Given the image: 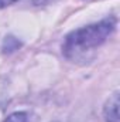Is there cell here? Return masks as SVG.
I'll return each instance as SVG.
<instances>
[{
  "label": "cell",
  "mask_w": 120,
  "mask_h": 122,
  "mask_svg": "<svg viewBox=\"0 0 120 122\" xmlns=\"http://www.w3.org/2000/svg\"><path fill=\"white\" fill-rule=\"evenodd\" d=\"M4 122H31V119L28 112L18 111V112H13L11 115H9Z\"/></svg>",
  "instance_id": "obj_4"
},
{
  "label": "cell",
  "mask_w": 120,
  "mask_h": 122,
  "mask_svg": "<svg viewBox=\"0 0 120 122\" xmlns=\"http://www.w3.org/2000/svg\"><path fill=\"white\" fill-rule=\"evenodd\" d=\"M105 122H119V91L113 92L103 107Z\"/></svg>",
  "instance_id": "obj_2"
},
{
  "label": "cell",
  "mask_w": 120,
  "mask_h": 122,
  "mask_svg": "<svg viewBox=\"0 0 120 122\" xmlns=\"http://www.w3.org/2000/svg\"><path fill=\"white\" fill-rule=\"evenodd\" d=\"M116 24V17H107L99 23L71 31L62 43V54L69 60H75L100 47L112 36Z\"/></svg>",
  "instance_id": "obj_1"
},
{
  "label": "cell",
  "mask_w": 120,
  "mask_h": 122,
  "mask_svg": "<svg viewBox=\"0 0 120 122\" xmlns=\"http://www.w3.org/2000/svg\"><path fill=\"white\" fill-rule=\"evenodd\" d=\"M28 1H31L34 6H41V4H50L55 0H28Z\"/></svg>",
  "instance_id": "obj_5"
},
{
  "label": "cell",
  "mask_w": 120,
  "mask_h": 122,
  "mask_svg": "<svg viewBox=\"0 0 120 122\" xmlns=\"http://www.w3.org/2000/svg\"><path fill=\"white\" fill-rule=\"evenodd\" d=\"M21 41L18 38H16L14 36H7L3 41V46H1V50L4 54H11L14 51H17L20 47H21Z\"/></svg>",
  "instance_id": "obj_3"
},
{
  "label": "cell",
  "mask_w": 120,
  "mask_h": 122,
  "mask_svg": "<svg viewBox=\"0 0 120 122\" xmlns=\"http://www.w3.org/2000/svg\"><path fill=\"white\" fill-rule=\"evenodd\" d=\"M16 1H18V0H0V9H4V7H7V6H11V4H14Z\"/></svg>",
  "instance_id": "obj_6"
}]
</instances>
